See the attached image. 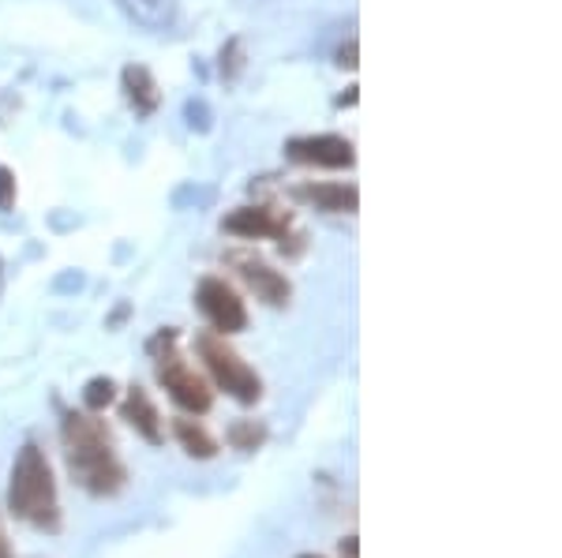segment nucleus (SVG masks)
I'll use <instances>...</instances> for the list:
<instances>
[{
  "label": "nucleus",
  "instance_id": "1",
  "mask_svg": "<svg viewBox=\"0 0 562 558\" xmlns=\"http://www.w3.org/2000/svg\"><path fill=\"white\" fill-rule=\"evenodd\" d=\"M65 454L68 469L76 476L79 488L90 494H116L128 483L121 457L113 449V435L94 412H65Z\"/></svg>",
  "mask_w": 562,
  "mask_h": 558
},
{
  "label": "nucleus",
  "instance_id": "17",
  "mask_svg": "<svg viewBox=\"0 0 562 558\" xmlns=\"http://www.w3.org/2000/svg\"><path fill=\"white\" fill-rule=\"evenodd\" d=\"M15 195H20V187H15V173L8 166H0V210H12Z\"/></svg>",
  "mask_w": 562,
  "mask_h": 558
},
{
  "label": "nucleus",
  "instance_id": "14",
  "mask_svg": "<svg viewBox=\"0 0 562 558\" xmlns=\"http://www.w3.org/2000/svg\"><path fill=\"white\" fill-rule=\"evenodd\" d=\"M116 401V383L113 379H90L87 390H83V405L87 412H102L109 405Z\"/></svg>",
  "mask_w": 562,
  "mask_h": 558
},
{
  "label": "nucleus",
  "instance_id": "3",
  "mask_svg": "<svg viewBox=\"0 0 562 558\" xmlns=\"http://www.w3.org/2000/svg\"><path fill=\"white\" fill-rule=\"evenodd\" d=\"M150 353H154V367H158V383L166 386L169 398H173L180 409L211 412V405H214L211 383L184 360V353L177 349L173 330H161V334L150 341Z\"/></svg>",
  "mask_w": 562,
  "mask_h": 558
},
{
  "label": "nucleus",
  "instance_id": "18",
  "mask_svg": "<svg viewBox=\"0 0 562 558\" xmlns=\"http://www.w3.org/2000/svg\"><path fill=\"white\" fill-rule=\"evenodd\" d=\"M338 57H341V60H338L341 68H357V65H360V60H357V38H349V45L338 53Z\"/></svg>",
  "mask_w": 562,
  "mask_h": 558
},
{
  "label": "nucleus",
  "instance_id": "5",
  "mask_svg": "<svg viewBox=\"0 0 562 558\" xmlns=\"http://www.w3.org/2000/svg\"><path fill=\"white\" fill-rule=\"evenodd\" d=\"M195 304L203 311V319L214 327V334L229 338V334H240L248 327V308H244L240 293L233 289L225 277H203L195 289Z\"/></svg>",
  "mask_w": 562,
  "mask_h": 558
},
{
  "label": "nucleus",
  "instance_id": "9",
  "mask_svg": "<svg viewBox=\"0 0 562 558\" xmlns=\"http://www.w3.org/2000/svg\"><path fill=\"white\" fill-rule=\"evenodd\" d=\"M296 195H301L304 203H312L315 210H326V214H357L360 206V192L357 184H301L296 187Z\"/></svg>",
  "mask_w": 562,
  "mask_h": 558
},
{
  "label": "nucleus",
  "instance_id": "22",
  "mask_svg": "<svg viewBox=\"0 0 562 558\" xmlns=\"http://www.w3.org/2000/svg\"><path fill=\"white\" fill-rule=\"evenodd\" d=\"M301 558H319V555H301Z\"/></svg>",
  "mask_w": 562,
  "mask_h": 558
},
{
  "label": "nucleus",
  "instance_id": "21",
  "mask_svg": "<svg viewBox=\"0 0 562 558\" xmlns=\"http://www.w3.org/2000/svg\"><path fill=\"white\" fill-rule=\"evenodd\" d=\"M0 289H4V259H0Z\"/></svg>",
  "mask_w": 562,
  "mask_h": 558
},
{
  "label": "nucleus",
  "instance_id": "16",
  "mask_svg": "<svg viewBox=\"0 0 562 558\" xmlns=\"http://www.w3.org/2000/svg\"><path fill=\"white\" fill-rule=\"evenodd\" d=\"M240 68H244V45L233 38L229 45L222 49V76L225 79H237L240 76Z\"/></svg>",
  "mask_w": 562,
  "mask_h": 558
},
{
  "label": "nucleus",
  "instance_id": "2",
  "mask_svg": "<svg viewBox=\"0 0 562 558\" xmlns=\"http://www.w3.org/2000/svg\"><path fill=\"white\" fill-rule=\"evenodd\" d=\"M8 506L12 514L45 533L60 528V502H57V480H53L49 457L38 443H26L15 454L12 483H8Z\"/></svg>",
  "mask_w": 562,
  "mask_h": 558
},
{
  "label": "nucleus",
  "instance_id": "6",
  "mask_svg": "<svg viewBox=\"0 0 562 558\" xmlns=\"http://www.w3.org/2000/svg\"><path fill=\"white\" fill-rule=\"evenodd\" d=\"M229 266L237 270L240 282L248 285V289L256 293L262 304H270V308H285L289 296H293V285H289V277L281 274V270L270 266L267 259L251 255V251H233Z\"/></svg>",
  "mask_w": 562,
  "mask_h": 558
},
{
  "label": "nucleus",
  "instance_id": "8",
  "mask_svg": "<svg viewBox=\"0 0 562 558\" xmlns=\"http://www.w3.org/2000/svg\"><path fill=\"white\" fill-rule=\"evenodd\" d=\"M222 229L240 240H270V237H285L289 218H278L270 206H237V210L222 221Z\"/></svg>",
  "mask_w": 562,
  "mask_h": 558
},
{
  "label": "nucleus",
  "instance_id": "7",
  "mask_svg": "<svg viewBox=\"0 0 562 558\" xmlns=\"http://www.w3.org/2000/svg\"><path fill=\"white\" fill-rule=\"evenodd\" d=\"M285 155L296 166H315V169H352L357 150L346 135H301V139H289Z\"/></svg>",
  "mask_w": 562,
  "mask_h": 558
},
{
  "label": "nucleus",
  "instance_id": "20",
  "mask_svg": "<svg viewBox=\"0 0 562 558\" xmlns=\"http://www.w3.org/2000/svg\"><path fill=\"white\" fill-rule=\"evenodd\" d=\"M341 555H349V558H357V536H349V539H341Z\"/></svg>",
  "mask_w": 562,
  "mask_h": 558
},
{
  "label": "nucleus",
  "instance_id": "4",
  "mask_svg": "<svg viewBox=\"0 0 562 558\" xmlns=\"http://www.w3.org/2000/svg\"><path fill=\"white\" fill-rule=\"evenodd\" d=\"M195 353L206 364V372H211L217 390H225L229 398H237L240 405H256L262 398V379L256 375V367H251L248 360H244L222 334H214V330L199 334L195 338Z\"/></svg>",
  "mask_w": 562,
  "mask_h": 558
},
{
  "label": "nucleus",
  "instance_id": "15",
  "mask_svg": "<svg viewBox=\"0 0 562 558\" xmlns=\"http://www.w3.org/2000/svg\"><path fill=\"white\" fill-rule=\"evenodd\" d=\"M262 439H267V428L256 424V420H240V424H233L229 431V443L237 449H256L262 446Z\"/></svg>",
  "mask_w": 562,
  "mask_h": 558
},
{
  "label": "nucleus",
  "instance_id": "11",
  "mask_svg": "<svg viewBox=\"0 0 562 558\" xmlns=\"http://www.w3.org/2000/svg\"><path fill=\"white\" fill-rule=\"evenodd\" d=\"M116 4L124 8V15H128L132 23L147 26V31H173L180 23V0H116Z\"/></svg>",
  "mask_w": 562,
  "mask_h": 558
},
{
  "label": "nucleus",
  "instance_id": "19",
  "mask_svg": "<svg viewBox=\"0 0 562 558\" xmlns=\"http://www.w3.org/2000/svg\"><path fill=\"white\" fill-rule=\"evenodd\" d=\"M0 558H15V547H12V539H8L4 521H0Z\"/></svg>",
  "mask_w": 562,
  "mask_h": 558
},
{
  "label": "nucleus",
  "instance_id": "10",
  "mask_svg": "<svg viewBox=\"0 0 562 558\" xmlns=\"http://www.w3.org/2000/svg\"><path fill=\"white\" fill-rule=\"evenodd\" d=\"M121 417L128 420V424L135 428V435H143L150 446L161 443V412H158V405L147 398L143 386H132L128 390V398H124V405H121Z\"/></svg>",
  "mask_w": 562,
  "mask_h": 558
},
{
  "label": "nucleus",
  "instance_id": "13",
  "mask_svg": "<svg viewBox=\"0 0 562 558\" xmlns=\"http://www.w3.org/2000/svg\"><path fill=\"white\" fill-rule=\"evenodd\" d=\"M173 435H177V443L188 449V454L199 457V462H211V457L217 454L214 435H211V431H206L203 424H195V420H177V424H173Z\"/></svg>",
  "mask_w": 562,
  "mask_h": 558
},
{
  "label": "nucleus",
  "instance_id": "12",
  "mask_svg": "<svg viewBox=\"0 0 562 558\" xmlns=\"http://www.w3.org/2000/svg\"><path fill=\"white\" fill-rule=\"evenodd\" d=\"M121 87H124V98H128V105L139 116H150L161 105V90H158V79L150 76V68L128 65V68L121 71Z\"/></svg>",
  "mask_w": 562,
  "mask_h": 558
}]
</instances>
